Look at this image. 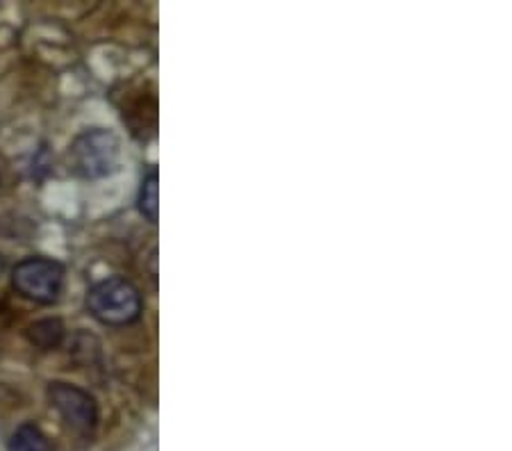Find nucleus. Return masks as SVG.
<instances>
[{
  "label": "nucleus",
  "mask_w": 512,
  "mask_h": 451,
  "mask_svg": "<svg viewBox=\"0 0 512 451\" xmlns=\"http://www.w3.org/2000/svg\"><path fill=\"white\" fill-rule=\"evenodd\" d=\"M64 333H66V328L62 324V319H57V317L39 319V322L30 324L26 331L28 340L41 351H53L60 347V344L64 342Z\"/></svg>",
  "instance_id": "39448f33"
},
{
  "label": "nucleus",
  "mask_w": 512,
  "mask_h": 451,
  "mask_svg": "<svg viewBox=\"0 0 512 451\" xmlns=\"http://www.w3.org/2000/svg\"><path fill=\"white\" fill-rule=\"evenodd\" d=\"M12 285L21 297L51 306L62 294L64 267L51 258H26L14 267Z\"/></svg>",
  "instance_id": "7ed1b4c3"
},
{
  "label": "nucleus",
  "mask_w": 512,
  "mask_h": 451,
  "mask_svg": "<svg viewBox=\"0 0 512 451\" xmlns=\"http://www.w3.org/2000/svg\"><path fill=\"white\" fill-rule=\"evenodd\" d=\"M137 205H139V212H142V217L148 221V224H153V226L158 224V219H160V176L155 167L142 178Z\"/></svg>",
  "instance_id": "423d86ee"
},
{
  "label": "nucleus",
  "mask_w": 512,
  "mask_h": 451,
  "mask_svg": "<svg viewBox=\"0 0 512 451\" xmlns=\"http://www.w3.org/2000/svg\"><path fill=\"white\" fill-rule=\"evenodd\" d=\"M3 269H5V262H3V258H0V274H3Z\"/></svg>",
  "instance_id": "6e6552de"
},
{
  "label": "nucleus",
  "mask_w": 512,
  "mask_h": 451,
  "mask_svg": "<svg viewBox=\"0 0 512 451\" xmlns=\"http://www.w3.org/2000/svg\"><path fill=\"white\" fill-rule=\"evenodd\" d=\"M48 401L60 413L62 422L80 438H92L98 426V404L78 385L55 381L48 385Z\"/></svg>",
  "instance_id": "20e7f679"
},
{
  "label": "nucleus",
  "mask_w": 512,
  "mask_h": 451,
  "mask_svg": "<svg viewBox=\"0 0 512 451\" xmlns=\"http://www.w3.org/2000/svg\"><path fill=\"white\" fill-rule=\"evenodd\" d=\"M10 451H53L51 442L44 436V431L35 424H21L19 429L12 433L10 442H7Z\"/></svg>",
  "instance_id": "0eeeda50"
},
{
  "label": "nucleus",
  "mask_w": 512,
  "mask_h": 451,
  "mask_svg": "<svg viewBox=\"0 0 512 451\" xmlns=\"http://www.w3.org/2000/svg\"><path fill=\"white\" fill-rule=\"evenodd\" d=\"M87 308L105 326H128L142 317L144 299L139 287L128 278L110 276L89 290Z\"/></svg>",
  "instance_id": "f257e3e1"
},
{
  "label": "nucleus",
  "mask_w": 512,
  "mask_h": 451,
  "mask_svg": "<svg viewBox=\"0 0 512 451\" xmlns=\"http://www.w3.org/2000/svg\"><path fill=\"white\" fill-rule=\"evenodd\" d=\"M71 167L80 178L96 180L117 171L121 158V142L112 130L94 128L73 139L69 149Z\"/></svg>",
  "instance_id": "f03ea898"
}]
</instances>
